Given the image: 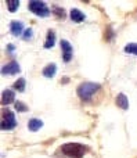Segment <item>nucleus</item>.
I'll return each instance as SVG.
<instances>
[{
  "mask_svg": "<svg viewBox=\"0 0 137 158\" xmlns=\"http://www.w3.org/2000/svg\"><path fill=\"white\" fill-rule=\"evenodd\" d=\"M2 123H0V128L3 131H11L17 126V121H15V115L11 110L4 108L3 110V114H2Z\"/></svg>",
  "mask_w": 137,
  "mask_h": 158,
  "instance_id": "3",
  "label": "nucleus"
},
{
  "mask_svg": "<svg viewBox=\"0 0 137 158\" xmlns=\"http://www.w3.org/2000/svg\"><path fill=\"white\" fill-rule=\"evenodd\" d=\"M69 17H71V19L74 22H83L85 21V18H86V15L82 13L80 10H78V8H72L71 10V13H69Z\"/></svg>",
  "mask_w": 137,
  "mask_h": 158,
  "instance_id": "9",
  "label": "nucleus"
},
{
  "mask_svg": "<svg viewBox=\"0 0 137 158\" xmlns=\"http://www.w3.org/2000/svg\"><path fill=\"white\" fill-rule=\"evenodd\" d=\"M15 110L19 111V112H26L29 108L26 107V104L21 103V101H15Z\"/></svg>",
  "mask_w": 137,
  "mask_h": 158,
  "instance_id": "17",
  "label": "nucleus"
},
{
  "mask_svg": "<svg viewBox=\"0 0 137 158\" xmlns=\"http://www.w3.org/2000/svg\"><path fill=\"white\" fill-rule=\"evenodd\" d=\"M42 126H43V121L38 119V118H32V119H29V122H28V129H29L30 132H38L39 129H42Z\"/></svg>",
  "mask_w": 137,
  "mask_h": 158,
  "instance_id": "10",
  "label": "nucleus"
},
{
  "mask_svg": "<svg viewBox=\"0 0 137 158\" xmlns=\"http://www.w3.org/2000/svg\"><path fill=\"white\" fill-rule=\"evenodd\" d=\"M7 6H8V11L15 13V11L18 10V7H19V2H18V0H8Z\"/></svg>",
  "mask_w": 137,
  "mask_h": 158,
  "instance_id": "16",
  "label": "nucleus"
},
{
  "mask_svg": "<svg viewBox=\"0 0 137 158\" xmlns=\"http://www.w3.org/2000/svg\"><path fill=\"white\" fill-rule=\"evenodd\" d=\"M25 83H26V82H25V79L24 78H19L18 81L14 82V89L18 90V92H24V90H25Z\"/></svg>",
  "mask_w": 137,
  "mask_h": 158,
  "instance_id": "15",
  "label": "nucleus"
},
{
  "mask_svg": "<svg viewBox=\"0 0 137 158\" xmlns=\"http://www.w3.org/2000/svg\"><path fill=\"white\" fill-rule=\"evenodd\" d=\"M61 151L71 158H82L86 153V147L79 143H66V144H62Z\"/></svg>",
  "mask_w": 137,
  "mask_h": 158,
  "instance_id": "2",
  "label": "nucleus"
},
{
  "mask_svg": "<svg viewBox=\"0 0 137 158\" xmlns=\"http://www.w3.org/2000/svg\"><path fill=\"white\" fill-rule=\"evenodd\" d=\"M14 49H15V46H14V44H8V46H7V50H8V52H13Z\"/></svg>",
  "mask_w": 137,
  "mask_h": 158,
  "instance_id": "20",
  "label": "nucleus"
},
{
  "mask_svg": "<svg viewBox=\"0 0 137 158\" xmlns=\"http://www.w3.org/2000/svg\"><path fill=\"white\" fill-rule=\"evenodd\" d=\"M54 14L58 15L60 18H64V15H65V13H64V10L61 7H54Z\"/></svg>",
  "mask_w": 137,
  "mask_h": 158,
  "instance_id": "19",
  "label": "nucleus"
},
{
  "mask_svg": "<svg viewBox=\"0 0 137 158\" xmlns=\"http://www.w3.org/2000/svg\"><path fill=\"white\" fill-rule=\"evenodd\" d=\"M61 50H62V60L64 63H69L72 60V56H74V50H72V46L68 40L62 39L61 40Z\"/></svg>",
  "mask_w": 137,
  "mask_h": 158,
  "instance_id": "5",
  "label": "nucleus"
},
{
  "mask_svg": "<svg viewBox=\"0 0 137 158\" xmlns=\"http://www.w3.org/2000/svg\"><path fill=\"white\" fill-rule=\"evenodd\" d=\"M28 8H29L30 13L36 14L39 17H49L50 15V10L49 7L46 6V3L43 2H39V0H33V2H29L28 4Z\"/></svg>",
  "mask_w": 137,
  "mask_h": 158,
  "instance_id": "4",
  "label": "nucleus"
},
{
  "mask_svg": "<svg viewBox=\"0 0 137 158\" xmlns=\"http://www.w3.org/2000/svg\"><path fill=\"white\" fill-rule=\"evenodd\" d=\"M54 44H55V32L53 29H50L49 32H47L46 40H44V47H46V49H51Z\"/></svg>",
  "mask_w": 137,
  "mask_h": 158,
  "instance_id": "11",
  "label": "nucleus"
},
{
  "mask_svg": "<svg viewBox=\"0 0 137 158\" xmlns=\"http://www.w3.org/2000/svg\"><path fill=\"white\" fill-rule=\"evenodd\" d=\"M32 36H33V31L30 29V28H28V29H25V32H24V35H22V38H24L25 40H29Z\"/></svg>",
  "mask_w": 137,
  "mask_h": 158,
  "instance_id": "18",
  "label": "nucleus"
},
{
  "mask_svg": "<svg viewBox=\"0 0 137 158\" xmlns=\"http://www.w3.org/2000/svg\"><path fill=\"white\" fill-rule=\"evenodd\" d=\"M55 72H57V65H55V64H49V65L43 69V77L53 78Z\"/></svg>",
  "mask_w": 137,
  "mask_h": 158,
  "instance_id": "13",
  "label": "nucleus"
},
{
  "mask_svg": "<svg viewBox=\"0 0 137 158\" xmlns=\"http://www.w3.org/2000/svg\"><path fill=\"white\" fill-rule=\"evenodd\" d=\"M100 85L94 83V82H83L79 87H78V96L80 97V100L87 101L93 97L94 93H97L100 90Z\"/></svg>",
  "mask_w": 137,
  "mask_h": 158,
  "instance_id": "1",
  "label": "nucleus"
},
{
  "mask_svg": "<svg viewBox=\"0 0 137 158\" xmlns=\"http://www.w3.org/2000/svg\"><path fill=\"white\" fill-rule=\"evenodd\" d=\"M125 53L126 54H135L137 56V43H129L125 46Z\"/></svg>",
  "mask_w": 137,
  "mask_h": 158,
  "instance_id": "14",
  "label": "nucleus"
},
{
  "mask_svg": "<svg viewBox=\"0 0 137 158\" xmlns=\"http://www.w3.org/2000/svg\"><path fill=\"white\" fill-rule=\"evenodd\" d=\"M10 31L14 36H19V35H24L25 29H24V24L19 21H13L10 25Z\"/></svg>",
  "mask_w": 137,
  "mask_h": 158,
  "instance_id": "8",
  "label": "nucleus"
},
{
  "mask_svg": "<svg viewBox=\"0 0 137 158\" xmlns=\"http://www.w3.org/2000/svg\"><path fill=\"white\" fill-rule=\"evenodd\" d=\"M19 71H21V68H19L18 63H15V61H11V63L6 64V65H3L2 68V74L3 75H17L19 74Z\"/></svg>",
  "mask_w": 137,
  "mask_h": 158,
  "instance_id": "6",
  "label": "nucleus"
},
{
  "mask_svg": "<svg viewBox=\"0 0 137 158\" xmlns=\"http://www.w3.org/2000/svg\"><path fill=\"white\" fill-rule=\"evenodd\" d=\"M14 100H15V93H14L11 89H6L4 92L2 93V104L3 106H8V104H11Z\"/></svg>",
  "mask_w": 137,
  "mask_h": 158,
  "instance_id": "7",
  "label": "nucleus"
},
{
  "mask_svg": "<svg viewBox=\"0 0 137 158\" xmlns=\"http://www.w3.org/2000/svg\"><path fill=\"white\" fill-rule=\"evenodd\" d=\"M116 106H118L119 108H122V110L129 108V100H127V97L123 94V93L118 94V97H116Z\"/></svg>",
  "mask_w": 137,
  "mask_h": 158,
  "instance_id": "12",
  "label": "nucleus"
}]
</instances>
